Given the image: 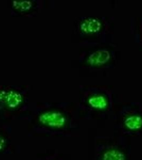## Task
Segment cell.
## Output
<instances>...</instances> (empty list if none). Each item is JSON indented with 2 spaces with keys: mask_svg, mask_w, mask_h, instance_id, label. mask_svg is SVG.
I'll return each mask as SVG.
<instances>
[{
  "mask_svg": "<svg viewBox=\"0 0 142 160\" xmlns=\"http://www.w3.org/2000/svg\"><path fill=\"white\" fill-rule=\"evenodd\" d=\"M5 144H6L5 140L4 139L3 137L0 136V151H2V149L4 148Z\"/></svg>",
  "mask_w": 142,
  "mask_h": 160,
  "instance_id": "obj_7",
  "label": "cell"
},
{
  "mask_svg": "<svg viewBox=\"0 0 142 160\" xmlns=\"http://www.w3.org/2000/svg\"><path fill=\"white\" fill-rule=\"evenodd\" d=\"M88 103L91 107L96 109H103L108 106V102L105 97L102 95H96L90 97Z\"/></svg>",
  "mask_w": 142,
  "mask_h": 160,
  "instance_id": "obj_4",
  "label": "cell"
},
{
  "mask_svg": "<svg viewBox=\"0 0 142 160\" xmlns=\"http://www.w3.org/2000/svg\"><path fill=\"white\" fill-rule=\"evenodd\" d=\"M124 124L130 129H139L142 127V118L139 116L128 117L125 120Z\"/></svg>",
  "mask_w": 142,
  "mask_h": 160,
  "instance_id": "obj_5",
  "label": "cell"
},
{
  "mask_svg": "<svg viewBox=\"0 0 142 160\" xmlns=\"http://www.w3.org/2000/svg\"><path fill=\"white\" fill-rule=\"evenodd\" d=\"M110 58L111 55L108 50H99L89 55L87 59V63L94 66L102 65L107 63Z\"/></svg>",
  "mask_w": 142,
  "mask_h": 160,
  "instance_id": "obj_2",
  "label": "cell"
},
{
  "mask_svg": "<svg viewBox=\"0 0 142 160\" xmlns=\"http://www.w3.org/2000/svg\"><path fill=\"white\" fill-rule=\"evenodd\" d=\"M103 160H124V156L120 151L112 150L105 153Z\"/></svg>",
  "mask_w": 142,
  "mask_h": 160,
  "instance_id": "obj_6",
  "label": "cell"
},
{
  "mask_svg": "<svg viewBox=\"0 0 142 160\" xmlns=\"http://www.w3.org/2000/svg\"><path fill=\"white\" fill-rule=\"evenodd\" d=\"M102 27L100 20L94 18H89L84 20L80 25V29L86 34H94L99 32Z\"/></svg>",
  "mask_w": 142,
  "mask_h": 160,
  "instance_id": "obj_3",
  "label": "cell"
},
{
  "mask_svg": "<svg viewBox=\"0 0 142 160\" xmlns=\"http://www.w3.org/2000/svg\"><path fill=\"white\" fill-rule=\"evenodd\" d=\"M39 121L43 125L53 128H62L65 123L63 115L58 112H46L41 115Z\"/></svg>",
  "mask_w": 142,
  "mask_h": 160,
  "instance_id": "obj_1",
  "label": "cell"
}]
</instances>
